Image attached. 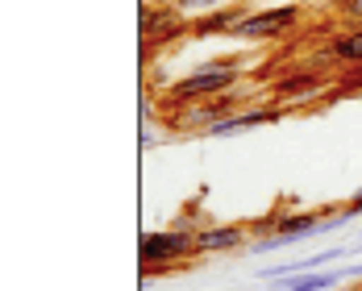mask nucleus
<instances>
[{
	"label": "nucleus",
	"mask_w": 362,
	"mask_h": 291,
	"mask_svg": "<svg viewBox=\"0 0 362 291\" xmlns=\"http://www.w3.org/2000/svg\"><path fill=\"white\" fill-rule=\"evenodd\" d=\"M238 79H242V63H238V59H209V63H200L196 71H187L183 79L171 83V92H167V109L213 100V96H221V92L238 88Z\"/></svg>",
	"instance_id": "f257e3e1"
},
{
	"label": "nucleus",
	"mask_w": 362,
	"mask_h": 291,
	"mask_svg": "<svg viewBox=\"0 0 362 291\" xmlns=\"http://www.w3.org/2000/svg\"><path fill=\"white\" fill-rule=\"evenodd\" d=\"M138 254H142L146 275H163L167 266H175V262L196 254V233L192 229H154V233L142 237Z\"/></svg>",
	"instance_id": "f03ea898"
},
{
	"label": "nucleus",
	"mask_w": 362,
	"mask_h": 291,
	"mask_svg": "<svg viewBox=\"0 0 362 291\" xmlns=\"http://www.w3.org/2000/svg\"><path fill=\"white\" fill-rule=\"evenodd\" d=\"M300 25V8L296 4H271V8H258V13H242V21L233 25L229 37H242V42H275V37L291 34Z\"/></svg>",
	"instance_id": "7ed1b4c3"
},
{
	"label": "nucleus",
	"mask_w": 362,
	"mask_h": 291,
	"mask_svg": "<svg viewBox=\"0 0 362 291\" xmlns=\"http://www.w3.org/2000/svg\"><path fill=\"white\" fill-rule=\"evenodd\" d=\"M350 217H354L350 208H346L341 217H333V220H321L317 213H279V217L250 220V229H262V233H279V237H291V242H300V237H313V233H329V229H341V225H346Z\"/></svg>",
	"instance_id": "20e7f679"
},
{
	"label": "nucleus",
	"mask_w": 362,
	"mask_h": 291,
	"mask_svg": "<svg viewBox=\"0 0 362 291\" xmlns=\"http://www.w3.org/2000/svg\"><path fill=\"white\" fill-rule=\"evenodd\" d=\"M183 30H187V17H183L175 4H171V8H163V4H146L142 8V37L150 42V46H163V42L180 37Z\"/></svg>",
	"instance_id": "39448f33"
},
{
	"label": "nucleus",
	"mask_w": 362,
	"mask_h": 291,
	"mask_svg": "<svg viewBox=\"0 0 362 291\" xmlns=\"http://www.w3.org/2000/svg\"><path fill=\"white\" fill-rule=\"evenodd\" d=\"M275 121H279V109H275V105L233 109V112H225L221 121H213L204 133H209V138H233V133H242V129H254V125H275Z\"/></svg>",
	"instance_id": "423d86ee"
},
{
	"label": "nucleus",
	"mask_w": 362,
	"mask_h": 291,
	"mask_svg": "<svg viewBox=\"0 0 362 291\" xmlns=\"http://www.w3.org/2000/svg\"><path fill=\"white\" fill-rule=\"evenodd\" d=\"M246 225H209L196 233V254H229L246 246Z\"/></svg>",
	"instance_id": "0eeeda50"
},
{
	"label": "nucleus",
	"mask_w": 362,
	"mask_h": 291,
	"mask_svg": "<svg viewBox=\"0 0 362 291\" xmlns=\"http://www.w3.org/2000/svg\"><path fill=\"white\" fill-rule=\"evenodd\" d=\"M242 21V13L238 8H209L204 17H196V21H187V34L192 37H217V34H233V25Z\"/></svg>",
	"instance_id": "6e6552de"
},
{
	"label": "nucleus",
	"mask_w": 362,
	"mask_h": 291,
	"mask_svg": "<svg viewBox=\"0 0 362 291\" xmlns=\"http://www.w3.org/2000/svg\"><path fill=\"white\" fill-rule=\"evenodd\" d=\"M321 88H325V83H321V79H317L313 71H304V75H284V79H275V96H279V105L313 100Z\"/></svg>",
	"instance_id": "1a4fd4ad"
},
{
	"label": "nucleus",
	"mask_w": 362,
	"mask_h": 291,
	"mask_svg": "<svg viewBox=\"0 0 362 291\" xmlns=\"http://www.w3.org/2000/svg\"><path fill=\"white\" fill-rule=\"evenodd\" d=\"M329 59L341 67H362V25H346L329 42Z\"/></svg>",
	"instance_id": "9d476101"
},
{
	"label": "nucleus",
	"mask_w": 362,
	"mask_h": 291,
	"mask_svg": "<svg viewBox=\"0 0 362 291\" xmlns=\"http://www.w3.org/2000/svg\"><path fill=\"white\" fill-rule=\"evenodd\" d=\"M225 0H175V8H180L183 17L187 13H209V8H221Z\"/></svg>",
	"instance_id": "9b49d317"
},
{
	"label": "nucleus",
	"mask_w": 362,
	"mask_h": 291,
	"mask_svg": "<svg viewBox=\"0 0 362 291\" xmlns=\"http://www.w3.org/2000/svg\"><path fill=\"white\" fill-rule=\"evenodd\" d=\"M337 13L346 17V25H362V0H337Z\"/></svg>",
	"instance_id": "f8f14e48"
},
{
	"label": "nucleus",
	"mask_w": 362,
	"mask_h": 291,
	"mask_svg": "<svg viewBox=\"0 0 362 291\" xmlns=\"http://www.w3.org/2000/svg\"><path fill=\"white\" fill-rule=\"evenodd\" d=\"M350 213H354V217H358V213H362V187H358V191H354V200H350Z\"/></svg>",
	"instance_id": "ddd939ff"
},
{
	"label": "nucleus",
	"mask_w": 362,
	"mask_h": 291,
	"mask_svg": "<svg viewBox=\"0 0 362 291\" xmlns=\"http://www.w3.org/2000/svg\"><path fill=\"white\" fill-rule=\"evenodd\" d=\"M358 291H362V287H358Z\"/></svg>",
	"instance_id": "4468645a"
}]
</instances>
